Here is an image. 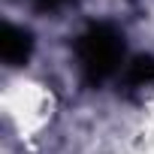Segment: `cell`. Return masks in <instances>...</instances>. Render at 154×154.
Segmentation results:
<instances>
[{"label":"cell","instance_id":"1","mask_svg":"<svg viewBox=\"0 0 154 154\" xmlns=\"http://www.w3.org/2000/svg\"><path fill=\"white\" fill-rule=\"evenodd\" d=\"M75 51V63L85 85L100 88L109 79L121 75V69L127 66V42L124 33L112 24V21H94L88 24L72 42Z\"/></svg>","mask_w":154,"mask_h":154},{"label":"cell","instance_id":"2","mask_svg":"<svg viewBox=\"0 0 154 154\" xmlns=\"http://www.w3.org/2000/svg\"><path fill=\"white\" fill-rule=\"evenodd\" d=\"M33 54V33L6 21L0 27V60L6 66H24Z\"/></svg>","mask_w":154,"mask_h":154},{"label":"cell","instance_id":"3","mask_svg":"<svg viewBox=\"0 0 154 154\" xmlns=\"http://www.w3.org/2000/svg\"><path fill=\"white\" fill-rule=\"evenodd\" d=\"M118 85L130 97L154 91V54H136L133 60H127V66L121 69Z\"/></svg>","mask_w":154,"mask_h":154},{"label":"cell","instance_id":"4","mask_svg":"<svg viewBox=\"0 0 154 154\" xmlns=\"http://www.w3.org/2000/svg\"><path fill=\"white\" fill-rule=\"evenodd\" d=\"M75 0H33V9L36 12H60V9H66V6H72Z\"/></svg>","mask_w":154,"mask_h":154}]
</instances>
